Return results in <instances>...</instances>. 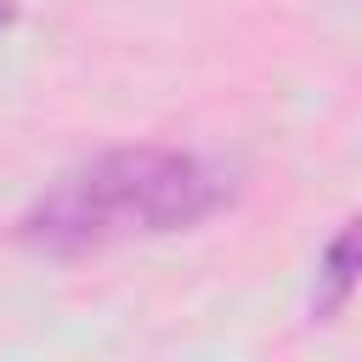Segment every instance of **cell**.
<instances>
[{"mask_svg": "<svg viewBox=\"0 0 362 362\" xmlns=\"http://www.w3.org/2000/svg\"><path fill=\"white\" fill-rule=\"evenodd\" d=\"M238 181L221 158L192 153V147H107L68 175H57L34 209L23 215L17 238L34 255L74 260L96 255L130 238H158V232H187L232 204Z\"/></svg>", "mask_w": 362, "mask_h": 362, "instance_id": "6da1fadb", "label": "cell"}, {"mask_svg": "<svg viewBox=\"0 0 362 362\" xmlns=\"http://www.w3.org/2000/svg\"><path fill=\"white\" fill-rule=\"evenodd\" d=\"M362 283V215H351L334 238H328V249H322V266H317V311H334L351 288Z\"/></svg>", "mask_w": 362, "mask_h": 362, "instance_id": "7a4b0ae2", "label": "cell"}, {"mask_svg": "<svg viewBox=\"0 0 362 362\" xmlns=\"http://www.w3.org/2000/svg\"><path fill=\"white\" fill-rule=\"evenodd\" d=\"M11 17H17V6H11V0H0V34L11 28Z\"/></svg>", "mask_w": 362, "mask_h": 362, "instance_id": "3957f363", "label": "cell"}]
</instances>
